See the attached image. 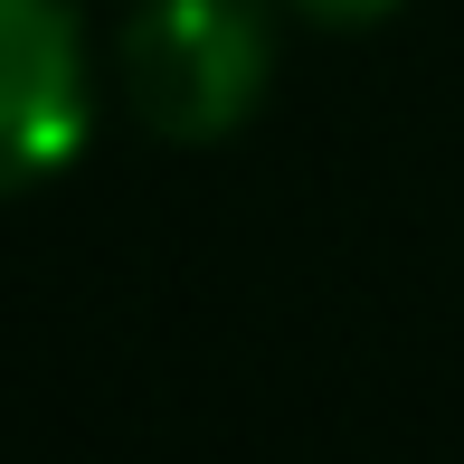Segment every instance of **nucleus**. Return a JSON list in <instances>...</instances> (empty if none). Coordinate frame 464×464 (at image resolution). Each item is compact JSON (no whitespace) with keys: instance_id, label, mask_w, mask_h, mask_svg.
I'll use <instances>...</instances> for the list:
<instances>
[{"instance_id":"obj_1","label":"nucleus","mask_w":464,"mask_h":464,"mask_svg":"<svg viewBox=\"0 0 464 464\" xmlns=\"http://www.w3.org/2000/svg\"><path fill=\"white\" fill-rule=\"evenodd\" d=\"M133 114L171 142H227L276 86V10L266 0H142L114 38Z\"/></svg>"},{"instance_id":"obj_2","label":"nucleus","mask_w":464,"mask_h":464,"mask_svg":"<svg viewBox=\"0 0 464 464\" xmlns=\"http://www.w3.org/2000/svg\"><path fill=\"white\" fill-rule=\"evenodd\" d=\"M95 133V48L76 0H0V199L67 180Z\"/></svg>"},{"instance_id":"obj_3","label":"nucleus","mask_w":464,"mask_h":464,"mask_svg":"<svg viewBox=\"0 0 464 464\" xmlns=\"http://www.w3.org/2000/svg\"><path fill=\"white\" fill-rule=\"evenodd\" d=\"M294 10H304L313 29H379V19H398L408 0H294Z\"/></svg>"}]
</instances>
